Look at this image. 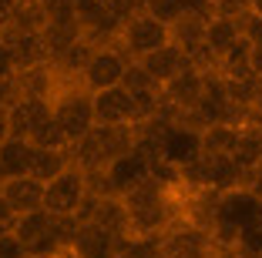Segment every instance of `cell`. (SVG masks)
Masks as SVG:
<instances>
[{
	"mask_svg": "<svg viewBox=\"0 0 262 258\" xmlns=\"http://www.w3.org/2000/svg\"><path fill=\"white\" fill-rule=\"evenodd\" d=\"M31 145L34 148H51V151H68V141H64V134H61V128H57L54 118H47V121L34 131Z\"/></svg>",
	"mask_w": 262,
	"mask_h": 258,
	"instance_id": "cell-22",
	"label": "cell"
},
{
	"mask_svg": "<svg viewBox=\"0 0 262 258\" xmlns=\"http://www.w3.org/2000/svg\"><path fill=\"white\" fill-rule=\"evenodd\" d=\"M71 165L68 151H51V148H34V161H31V175L37 178V181H51V178H57L64 171V168Z\"/></svg>",
	"mask_w": 262,
	"mask_h": 258,
	"instance_id": "cell-20",
	"label": "cell"
},
{
	"mask_svg": "<svg viewBox=\"0 0 262 258\" xmlns=\"http://www.w3.org/2000/svg\"><path fill=\"white\" fill-rule=\"evenodd\" d=\"M239 255L242 258H262V212L239 231Z\"/></svg>",
	"mask_w": 262,
	"mask_h": 258,
	"instance_id": "cell-21",
	"label": "cell"
},
{
	"mask_svg": "<svg viewBox=\"0 0 262 258\" xmlns=\"http://www.w3.org/2000/svg\"><path fill=\"white\" fill-rule=\"evenodd\" d=\"M31 161H34V145L27 137H4L0 141V181L17 175H31Z\"/></svg>",
	"mask_w": 262,
	"mask_h": 258,
	"instance_id": "cell-18",
	"label": "cell"
},
{
	"mask_svg": "<svg viewBox=\"0 0 262 258\" xmlns=\"http://www.w3.org/2000/svg\"><path fill=\"white\" fill-rule=\"evenodd\" d=\"M47 118H51V101L14 91V98H10V104H7V134L10 137H27V141H31V134L47 121Z\"/></svg>",
	"mask_w": 262,
	"mask_h": 258,
	"instance_id": "cell-12",
	"label": "cell"
},
{
	"mask_svg": "<svg viewBox=\"0 0 262 258\" xmlns=\"http://www.w3.org/2000/svg\"><path fill=\"white\" fill-rule=\"evenodd\" d=\"M158 248H162L165 258H212L215 242H212V235H208L205 228L192 225L188 218H178L158 238Z\"/></svg>",
	"mask_w": 262,
	"mask_h": 258,
	"instance_id": "cell-9",
	"label": "cell"
},
{
	"mask_svg": "<svg viewBox=\"0 0 262 258\" xmlns=\"http://www.w3.org/2000/svg\"><path fill=\"white\" fill-rule=\"evenodd\" d=\"M51 258H81V255H77V251L71 248V245H64V248H57V251H54Z\"/></svg>",
	"mask_w": 262,
	"mask_h": 258,
	"instance_id": "cell-27",
	"label": "cell"
},
{
	"mask_svg": "<svg viewBox=\"0 0 262 258\" xmlns=\"http://www.w3.org/2000/svg\"><path fill=\"white\" fill-rule=\"evenodd\" d=\"M10 98H14V81H0V111H7Z\"/></svg>",
	"mask_w": 262,
	"mask_h": 258,
	"instance_id": "cell-25",
	"label": "cell"
},
{
	"mask_svg": "<svg viewBox=\"0 0 262 258\" xmlns=\"http://www.w3.org/2000/svg\"><path fill=\"white\" fill-rule=\"evenodd\" d=\"M202 87H205V71H199L195 64L185 67L178 77H171L162 87V111L171 114L175 121L188 118V114L195 111V104H199V98H202Z\"/></svg>",
	"mask_w": 262,
	"mask_h": 258,
	"instance_id": "cell-11",
	"label": "cell"
},
{
	"mask_svg": "<svg viewBox=\"0 0 262 258\" xmlns=\"http://www.w3.org/2000/svg\"><path fill=\"white\" fill-rule=\"evenodd\" d=\"M138 148V128H111V124H94L77 145L68 148L71 165H77L84 175H98L111 161Z\"/></svg>",
	"mask_w": 262,
	"mask_h": 258,
	"instance_id": "cell-2",
	"label": "cell"
},
{
	"mask_svg": "<svg viewBox=\"0 0 262 258\" xmlns=\"http://www.w3.org/2000/svg\"><path fill=\"white\" fill-rule=\"evenodd\" d=\"M51 118L57 121V128H61L64 141L71 145H77L81 137L88 134V131L94 128V107H91V91H88L84 84H81V77H74V81L61 84V91L54 94V101H51Z\"/></svg>",
	"mask_w": 262,
	"mask_h": 258,
	"instance_id": "cell-4",
	"label": "cell"
},
{
	"mask_svg": "<svg viewBox=\"0 0 262 258\" xmlns=\"http://www.w3.org/2000/svg\"><path fill=\"white\" fill-rule=\"evenodd\" d=\"M128 212L131 238H162L178 218H185V188L165 184L148 175L138 188L121 198Z\"/></svg>",
	"mask_w": 262,
	"mask_h": 258,
	"instance_id": "cell-1",
	"label": "cell"
},
{
	"mask_svg": "<svg viewBox=\"0 0 262 258\" xmlns=\"http://www.w3.org/2000/svg\"><path fill=\"white\" fill-rule=\"evenodd\" d=\"M242 34H246V40L252 47H262V14H252V10H249V14L242 17Z\"/></svg>",
	"mask_w": 262,
	"mask_h": 258,
	"instance_id": "cell-23",
	"label": "cell"
},
{
	"mask_svg": "<svg viewBox=\"0 0 262 258\" xmlns=\"http://www.w3.org/2000/svg\"><path fill=\"white\" fill-rule=\"evenodd\" d=\"M71 248L81 258H118L124 245L118 242L111 231H104L94 221H77L74 218V235H71Z\"/></svg>",
	"mask_w": 262,
	"mask_h": 258,
	"instance_id": "cell-14",
	"label": "cell"
},
{
	"mask_svg": "<svg viewBox=\"0 0 262 258\" xmlns=\"http://www.w3.org/2000/svg\"><path fill=\"white\" fill-rule=\"evenodd\" d=\"M249 67H252V74L262 81V47H252V57H249Z\"/></svg>",
	"mask_w": 262,
	"mask_h": 258,
	"instance_id": "cell-26",
	"label": "cell"
},
{
	"mask_svg": "<svg viewBox=\"0 0 262 258\" xmlns=\"http://www.w3.org/2000/svg\"><path fill=\"white\" fill-rule=\"evenodd\" d=\"M88 195H91L88 175L77 165H68L57 178L44 184V212H51L54 218H77Z\"/></svg>",
	"mask_w": 262,
	"mask_h": 258,
	"instance_id": "cell-6",
	"label": "cell"
},
{
	"mask_svg": "<svg viewBox=\"0 0 262 258\" xmlns=\"http://www.w3.org/2000/svg\"><path fill=\"white\" fill-rule=\"evenodd\" d=\"M0 218H10V212L4 208V198H0Z\"/></svg>",
	"mask_w": 262,
	"mask_h": 258,
	"instance_id": "cell-30",
	"label": "cell"
},
{
	"mask_svg": "<svg viewBox=\"0 0 262 258\" xmlns=\"http://www.w3.org/2000/svg\"><path fill=\"white\" fill-rule=\"evenodd\" d=\"M17 77V64H14V54L7 51V44L0 40V81H14Z\"/></svg>",
	"mask_w": 262,
	"mask_h": 258,
	"instance_id": "cell-24",
	"label": "cell"
},
{
	"mask_svg": "<svg viewBox=\"0 0 262 258\" xmlns=\"http://www.w3.org/2000/svg\"><path fill=\"white\" fill-rule=\"evenodd\" d=\"M235 137H239V124H208L202 128V154H229L232 158V148H235Z\"/></svg>",
	"mask_w": 262,
	"mask_h": 258,
	"instance_id": "cell-19",
	"label": "cell"
},
{
	"mask_svg": "<svg viewBox=\"0 0 262 258\" xmlns=\"http://www.w3.org/2000/svg\"><path fill=\"white\" fill-rule=\"evenodd\" d=\"M91 107H94V124H111V128H138L141 124L138 104L124 84L91 94Z\"/></svg>",
	"mask_w": 262,
	"mask_h": 258,
	"instance_id": "cell-10",
	"label": "cell"
},
{
	"mask_svg": "<svg viewBox=\"0 0 262 258\" xmlns=\"http://www.w3.org/2000/svg\"><path fill=\"white\" fill-rule=\"evenodd\" d=\"M141 67H145V74L151 77L158 87H165V84L171 81V77H178L185 67H192V61H188V54L182 51L178 44H165V47H158V51H151L148 57H141Z\"/></svg>",
	"mask_w": 262,
	"mask_h": 258,
	"instance_id": "cell-15",
	"label": "cell"
},
{
	"mask_svg": "<svg viewBox=\"0 0 262 258\" xmlns=\"http://www.w3.org/2000/svg\"><path fill=\"white\" fill-rule=\"evenodd\" d=\"M249 10H252V14H262V0H252V7H249Z\"/></svg>",
	"mask_w": 262,
	"mask_h": 258,
	"instance_id": "cell-29",
	"label": "cell"
},
{
	"mask_svg": "<svg viewBox=\"0 0 262 258\" xmlns=\"http://www.w3.org/2000/svg\"><path fill=\"white\" fill-rule=\"evenodd\" d=\"M0 198H4V208L10 212V218L37 212V208H44V181H37L34 175L4 178L0 181Z\"/></svg>",
	"mask_w": 262,
	"mask_h": 258,
	"instance_id": "cell-13",
	"label": "cell"
},
{
	"mask_svg": "<svg viewBox=\"0 0 262 258\" xmlns=\"http://www.w3.org/2000/svg\"><path fill=\"white\" fill-rule=\"evenodd\" d=\"M10 235L20 242V248L31 258H51L57 248L71 245L74 218H54L51 212L37 208V212L17 215V218L10 221Z\"/></svg>",
	"mask_w": 262,
	"mask_h": 258,
	"instance_id": "cell-3",
	"label": "cell"
},
{
	"mask_svg": "<svg viewBox=\"0 0 262 258\" xmlns=\"http://www.w3.org/2000/svg\"><path fill=\"white\" fill-rule=\"evenodd\" d=\"M232 161H235L246 175L262 171V121L255 114L249 121L239 124V137H235V148H232Z\"/></svg>",
	"mask_w": 262,
	"mask_h": 258,
	"instance_id": "cell-16",
	"label": "cell"
},
{
	"mask_svg": "<svg viewBox=\"0 0 262 258\" xmlns=\"http://www.w3.org/2000/svg\"><path fill=\"white\" fill-rule=\"evenodd\" d=\"M148 175H151V158H148L141 148H131L128 154H121L118 161H111L104 171L88 175V184H91V195H118V198H124L131 188H138Z\"/></svg>",
	"mask_w": 262,
	"mask_h": 258,
	"instance_id": "cell-5",
	"label": "cell"
},
{
	"mask_svg": "<svg viewBox=\"0 0 262 258\" xmlns=\"http://www.w3.org/2000/svg\"><path fill=\"white\" fill-rule=\"evenodd\" d=\"M128 64H131V57L118 44L94 47L91 57H88V64H84V71H81V84H84L91 94L108 91V87H118V84L124 81Z\"/></svg>",
	"mask_w": 262,
	"mask_h": 258,
	"instance_id": "cell-8",
	"label": "cell"
},
{
	"mask_svg": "<svg viewBox=\"0 0 262 258\" xmlns=\"http://www.w3.org/2000/svg\"><path fill=\"white\" fill-rule=\"evenodd\" d=\"M242 37H246V34H242V20H235V17H212V20L205 24V51H208V57L215 61V67Z\"/></svg>",
	"mask_w": 262,
	"mask_h": 258,
	"instance_id": "cell-17",
	"label": "cell"
},
{
	"mask_svg": "<svg viewBox=\"0 0 262 258\" xmlns=\"http://www.w3.org/2000/svg\"><path fill=\"white\" fill-rule=\"evenodd\" d=\"M10 221H14V218H0V238L10 235Z\"/></svg>",
	"mask_w": 262,
	"mask_h": 258,
	"instance_id": "cell-28",
	"label": "cell"
},
{
	"mask_svg": "<svg viewBox=\"0 0 262 258\" xmlns=\"http://www.w3.org/2000/svg\"><path fill=\"white\" fill-rule=\"evenodd\" d=\"M168 40H171V31H168V27H165L158 17H151L148 10H138L135 17H128V20L121 24V31H118L115 44L128 54L131 61H141V57H148L151 51L165 47Z\"/></svg>",
	"mask_w": 262,
	"mask_h": 258,
	"instance_id": "cell-7",
	"label": "cell"
},
{
	"mask_svg": "<svg viewBox=\"0 0 262 258\" xmlns=\"http://www.w3.org/2000/svg\"><path fill=\"white\" fill-rule=\"evenodd\" d=\"M135 4H138V7H141V10H145V7H148V4H151V0H135Z\"/></svg>",
	"mask_w": 262,
	"mask_h": 258,
	"instance_id": "cell-31",
	"label": "cell"
}]
</instances>
